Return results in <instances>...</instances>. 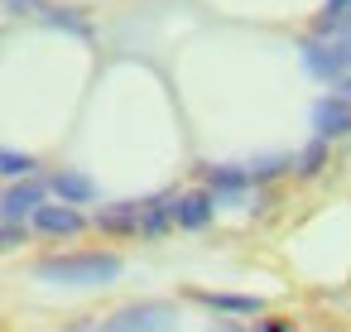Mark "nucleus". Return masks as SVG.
I'll return each mask as SVG.
<instances>
[{
	"instance_id": "obj_3",
	"label": "nucleus",
	"mask_w": 351,
	"mask_h": 332,
	"mask_svg": "<svg viewBox=\"0 0 351 332\" xmlns=\"http://www.w3.org/2000/svg\"><path fill=\"white\" fill-rule=\"evenodd\" d=\"M313 135H317V140H341V135H351V102H346L341 92L313 102Z\"/></svg>"
},
{
	"instance_id": "obj_13",
	"label": "nucleus",
	"mask_w": 351,
	"mask_h": 332,
	"mask_svg": "<svg viewBox=\"0 0 351 332\" xmlns=\"http://www.w3.org/2000/svg\"><path fill=\"white\" fill-rule=\"evenodd\" d=\"M250 169V183H269V178H279L284 169H293V154H265V159H255V164H245Z\"/></svg>"
},
{
	"instance_id": "obj_16",
	"label": "nucleus",
	"mask_w": 351,
	"mask_h": 332,
	"mask_svg": "<svg viewBox=\"0 0 351 332\" xmlns=\"http://www.w3.org/2000/svg\"><path fill=\"white\" fill-rule=\"evenodd\" d=\"M322 34H346V39H351V10L337 15V20H322Z\"/></svg>"
},
{
	"instance_id": "obj_20",
	"label": "nucleus",
	"mask_w": 351,
	"mask_h": 332,
	"mask_svg": "<svg viewBox=\"0 0 351 332\" xmlns=\"http://www.w3.org/2000/svg\"><path fill=\"white\" fill-rule=\"evenodd\" d=\"M337 92H341V97H346V102H351V73H346V78H341V87H337Z\"/></svg>"
},
{
	"instance_id": "obj_12",
	"label": "nucleus",
	"mask_w": 351,
	"mask_h": 332,
	"mask_svg": "<svg viewBox=\"0 0 351 332\" xmlns=\"http://www.w3.org/2000/svg\"><path fill=\"white\" fill-rule=\"evenodd\" d=\"M322 164H327V140L313 135V145H308L303 154H293V174H298V178H317Z\"/></svg>"
},
{
	"instance_id": "obj_6",
	"label": "nucleus",
	"mask_w": 351,
	"mask_h": 332,
	"mask_svg": "<svg viewBox=\"0 0 351 332\" xmlns=\"http://www.w3.org/2000/svg\"><path fill=\"white\" fill-rule=\"evenodd\" d=\"M49 193H53L58 202H68V207H82V202L97 198V178H87L82 169H58V174L49 178Z\"/></svg>"
},
{
	"instance_id": "obj_2",
	"label": "nucleus",
	"mask_w": 351,
	"mask_h": 332,
	"mask_svg": "<svg viewBox=\"0 0 351 332\" xmlns=\"http://www.w3.org/2000/svg\"><path fill=\"white\" fill-rule=\"evenodd\" d=\"M97 332H173V308L149 298V303H130L121 313H111Z\"/></svg>"
},
{
	"instance_id": "obj_9",
	"label": "nucleus",
	"mask_w": 351,
	"mask_h": 332,
	"mask_svg": "<svg viewBox=\"0 0 351 332\" xmlns=\"http://www.w3.org/2000/svg\"><path fill=\"white\" fill-rule=\"evenodd\" d=\"M202 178L212 188V198H236L250 188V169L245 164H202Z\"/></svg>"
},
{
	"instance_id": "obj_18",
	"label": "nucleus",
	"mask_w": 351,
	"mask_h": 332,
	"mask_svg": "<svg viewBox=\"0 0 351 332\" xmlns=\"http://www.w3.org/2000/svg\"><path fill=\"white\" fill-rule=\"evenodd\" d=\"M255 332H293L284 318H269V322H255Z\"/></svg>"
},
{
	"instance_id": "obj_7",
	"label": "nucleus",
	"mask_w": 351,
	"mask_h": 332,
	"mask_svg": "<svg viewBox=\"0 0 351 332\" xmlns=\"http://www.w3.org/2000/svg\"><path fill=\"white\" fill-rule=\"evenodd\" d=\"M212 212H217L212 193H178L173 198V226H183V231H202L212 222Z\"/></svg>"
},
{
	"instance_id": "obj_14",
	"label": "nucleus",
	"mask_w": 351,
	"mask_h": 332,
	"mask_svg": "<svg viewBox=\"0 0 351 332\" xmlns=\"http://www.w3.org/2000/svg\"><path fill=\"white\" fill-rule=\"evenodd\" d=\"M34 159L25 154V150H5V145H0V174H5V178H34Z\"/></svg>"
},
{
	"instance_id": "obj_10",
	"label": "nucleus",
	"mask_w": 351,
	"mask_h": 332,
	"mask_svg": "<svg viewBox=\"0 0 351 332\" xmlns=\"http://www.w3.org/2000/svg\"><path fill=\"white\" fill-rule=\"evenodd\" d=\"M303 68H308L313 78H322V82L346 78V68H341V58H337V44H322V39H308V44H303Z\"/></svg>"
},
{
	"instance_id": "obj_8",
	"label": "nucleus",
	"mask_w": 351,
	"mask_h": 332,
	"mask_svg": "<svg viewBox=\"0 0 351 332\" xmlns=\"http://www.w3.org/2000/svg\"><path fill=\"white\" fill-rule=\"evenodd\" d=\"M140 222H145V202H111L97 212V231L106 236H140Z\"/></svg>"
},
{
	"instance_id": "obj_17",
	"label": "nucleus",
	"mask_w": 351,
	"mask_h": 332,
	"mask_svg": "<svg viewBox=\"0 0 351 332\" xmlns=\"http://www.w3.org/2000/svg\"><path fill=\"white\" fill-rule=\"evenodd\" d=\"M0 5H5L10 15H29V10H34V0H0Z\"/></svg>"
},
{
	"instance_id": "obj_4",
	"label": "nucleus",
	"mask_w": 351,
	"mask_h": 332,
	"mask_svg": "<svg viewBox=\"0 0 351 332\" xmlns=\"http://www.w3.org/2000/svg\"><path fill=\"white\" fill-rule=\"evenodd\" d=\"M44 202H49V188H44V183L15 178V188H5V198H0V212H5L10 222H25V217H34Z\"/></svg>"
},
{
	"instance_id": "obj_11",
	"label": "nucleus",
	"mask_w": 351,
	"mask_h": 332,
	"mask_svg": "<svg viewBox=\"0 0 351 332\" xmlns=\"http://www.w3.org/2000/svg\"><path fill=\"white\" fill-rule=\"evenodd\" d=\"M193 298H197V303H207V308H221V313H245V318L265 313V298H255V294H217V289H193Z\"/></svg>"
},
{
	"instance_id": "obj_1",
	"label": "nucleus",
	"mask_w": 351,
	"mask_h": 332,
	"mask_svg": "<svg viewBox=\"0 0 351 332\" xmlns=\"http://www.w3.org/2000/svg\"><path fill=\"white\" fill-rule=\"evenodd\" d=\"M34 274L44 284H63V289H101L121 274V255L111 250H68V255H44L34 265Z\"/></svg>"
},
{
	"instance_id": "obj_19",
	"label": "nucleus",
	"mask_w": 351,
	"mask_h": 332,
	"mask_svg": "<svg viewBox=\"0 0 351 332\" xmlns=\"http://www.w3.org/2000/svg\"><path fill=\"white\" fill-rule=\"evenodd\" d=\"M351 10V0H327V20H337V15H346Z\"/></svg>"
},
{
	"instance_id": "obj_21",
	"label": "nucleus",
	"mask_w": 351,
	"mask_h": 332,
	"mask_svg": "<svg viewBox=\"0 0 351 332\" xmlns=\"http://www.w3.org/2000/svg\"><path fill=\"white\" fill-rule=\"evenodd\" d=\"M212 332H241V327H236V322H217Z\"/></svg>"
},
{
	"instance_id": "obj_5",
	"label": "nucleus",
	"mask_w": 351,
	"mask_h": 332,
	"mask_svg": "<svg viewBox=\"0 0 351 332\" xmlns=\"http://www.w3.org/2000/svg\"><path fill=\"white\" fill-rule=\"evenodd\" d=\"M29 226L44 231V236H77V231L87 226V217H82L77 207H68V202H44V207L29 217Z\"/></svg>"
},
{
	"instance_id": "obj_15",
	"label": "nucleus",
	"mask_w": 351,
	"mask_h": 332,
	"mask_svg": "<svg viewBox=\"0 0 351 332\" xmlns=\"http://www.w3.org/2000/svg\"><path fill=\"white\" fill-rule=\"evenodd\" d=\"M15 246H25V222L0 217V250H15Z\"/></svg>"
}]
</instances>
